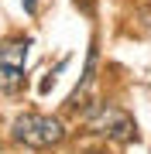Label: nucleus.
Wrapping results in <instances>:
<instances>
[{"instance_id": "obj_1", "label": "nucleus", "mask_w": 151, "mask_h": 154, "mask_svg": "<svg viewBox=\"0 0 151 154\" xmlns=\"http://www.w3.org/2000/svg\"><path fill=\"white\" fill-rule=\"evenodd\" d=\"M11 137L24 147H52L65 137V127L58 116H45V113H21L11 123Z\"/></svg>"}, {"instance_id": "obj_2", "label": "nucleus", "mask_w": 151, "mask_h": 154, "mask_svg": "<svg viewBox=\"0 0 151 154\" xmlns=\"http://www.w3.org/2000/svg\"><path fill=\"white\" fill-rule=\"evenodd\" d=\"M86 123H90V130L103 134V137L110 140H134L137 137V127L131 120V113H124L120 106H110V103H96L90 113H86Z\"/></svg>"}, {"instance_id": "obj_3", "label": "nucleus", "mask_w": 151, "mask_h": 154, "mask_svg": "<svg viewBox=\"0 0 151 154\" xmlns=\"http://www.w3.org/2000/svg\"><path fill=\"white\" fill-rule=\"evenodd\" d=\"M28 38L0 41V93H14L24 82V62H28Z\"/></svg>"}, {"instance_id": "obj_4", "label": "nucleus", "mask_w": 151, "mask_h": 154, "mask_svg": "<svg viewBox=\"0 0 151 154\" xmlns=\"http://www.w3.org/2000/svg\"><path fill=\"white\" fill-rule=\"evenodd\" d=\"M34 4H38V0H24V7H28V11H34Z\"/></svg>"}]
</instances>
